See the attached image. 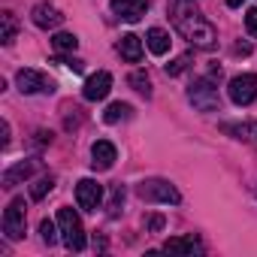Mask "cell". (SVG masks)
I'll use <instances>...</instances> for the list:
<instances>
[{
	"mask_svg": "<svg viewBox=\"0 0 257 257\" xmlns=\"http://www.w3.org/2000/svg\"><path fill=\"white\" fill-rule=\"evenodd\" d=\"M173 19H176L179 34H182L191 46H197V49H215V46H218V31H215V25L206 22V19L194 10V4H188V0H176V4H173Z\"/></svg>",
	"mask_w": 257,
	"mask_h": 257,
	"instance_id": "cell-1",
	"label": "cell"
},
{
	"mask_svg": "<svg viewBox=\"0 0 257 257\" xmlns=\"http://www.w3.org/2000/svg\"><path fill=\"white\" fill-rule=\"evenodd\" d=\"M58 227H61V242L70 251H82L85 248V227L79 221V215L73 209H58Z\"/></svg>",
	"mask_w": 257,
	"mask_h": 257,
	"instance_id": "cell-2",
	"label": "cell"
},
{
	"mask_svg": "<svg viewBox=\"0 0 257 257\" xmlns=\"http://www.w3.org/2000/svg\"><path fill=\"white\" fill-rule=\"evenodd\" d=\"M137 194L146 203H167V206H179L182 203V194L176 191V185H170L164 179H149V182L137 185Z\"/></svg>",
	"mask_w": 257,
	"mask_h": 257,
	"instance_id": "cell-3",
	"label": "cell"
},
{
	"mask_svg": "<svg viewBox=\"0 0 257 257\" xmlns=\"http://www.w3.org/2000/svg\"><path fill=\"white\" fill-rule=\"evenodd\" d=\"M25 221H28V206H25L22 197H16L7 206V212H4V233H7V239L19 242L25 236Z\"/></svg>",
	"mask_w": 257,
	"mask_h": 257,
	"instance_id": "cell-4",
	"label": "cell"
},
{
	"mask_svg": "<svg viewBox=\"0 0 257 257\" xmlns=\"http://www.w3.org/2000/svg\"><path fill=\"white\" fill-rule=\"evenodd\" d=\"M16 85H19L22 94H52V91H55V82H52L46 73L31 70V67H25V70L16 73Z\"/></svg>",
	"mask_w": 257,
	"mask_h": 257,
	"instance_id": "cell-5",
	"label": "cell"
},
{
	"mask_svg": "<svg viewBox=\"0 0 257 257\" xmlns=\"http://www.w3.org/2000/svg\"><path fill=\"white\" fill-rule=\"evenodd\" d=\"M188 100L194 103V109H200V112H215L218 109V88L209 82V79H197L191 88H188Z\"/></svg>",
	"mask_w": 257,
	"mask_h": 257,
	"instance_id": "cell-6",
	"label": "cell"
},
{
	"mask_svg": "<svg viewBox=\"0 0 257 257\" xmlns=\"http://www.w3.org/2000/svg\"><path fill=\"white\" fill-rule=\"evenodd\" d=\"M227 94L236 106H248L257 100V76L254 73H242V76H233L230 85H227Z\"/></svg>",
	"mask_w": 257,
	"mask_h": 257,
	"instance_id": "cell-7",
	"label": "cell"
},
{
	"mask_svg": "<svg viewBox=\"0 0 257 257\" xmlns=\"http://www.w3.org/2000/svg\"><path fill=\"white\" fill-rule=\"evenodd\" d=\"M76 203L85 212H97L100 203H103V185H97L94 179H82L76 185Z\"/></svg>",
	"mask_w": 257,
	"mask_h": 257,
	"instance_id": "cell-8",
	"label": "cell"
},
{
	"mask_svg": "<svg viewBox=\"0 0 257 257\" xmlns=\"http://www.w3.org/2000/svg\"><path fill=\"white\" fill-rule=\"evenodd\" d=\"M31 16H34V25L43 28V31H55V28L64 25V13L58 7H52V4H37Z\"/></svg>",
	"mask_w": 257,
	"mask_h": 257,
	"instance_id": "cell-9",
	"label": "cell"
},
{
	"mask_svg": "<svg viewBox=\"0 0 257 257\" xmlns=\"http://www.w3.org/2000/svg\"><path fill=\"white\" fill-rule=\"evenodd\" d=\"M109 91H112V76H109L106 70H100V73L88 76V82H85V88H82L85 100H106V97H109Z\"/></svg>",
	"mask_w": 257,
	"mask_h": 257,
	"instance_id": "cell-10",
	"label": "cell"
},
{
	"mask_svg": "<svg viewBox=\"0 0 257 257\" xmlns=\"http://www.w3.org/2000/svg\"><path fill=\"white\" fill-rule=\"evenodd\" d=\"M152 0H112V13L121 16L124 22H140L146 16Z\"/></svg>",
	"mask_w": 257,
	"mask_h": 257,
	"instance_id": "cell-11",
	"label": "cell"
},
{
	"mask_svg": "<svg viewBox=\"0 0 257 257\" xmlns=\"http://www.w3.org/2000/svg\"><path fill=\"white\" fill-rule=\"evenodd\" d=\"M91 158H94V161H91L94 170H112L118 152H115V146H112L109 140H97V143L91 146Z\"/></svg>",
	"mask_w": 257,
	"mask_h": 257,
	"instance_id": "cell-12",
	"label": "cell"
},
{
	"mask_svg": "<svg viewBox=\"0 0 257 257\" xmlns=\"http://www.w3.org/2000/svg\"><path fill=\"white\" fill-rule=\"evenodd\" d=\"M37 170H40V164H37V161H19L16 167H10V170L4 173V188H16L19 182L31 179Z\"/></svg>",
	"mask_w": 257,
	"mask_h": 257,
	"instance_id": "cell-13",
	"label": "cell"
},
{
	"mask_svg": "<svg viewBox=\"0 0 257 257\" xmlns=\"http://www.w3.org/2000/svg\"><path fill=\"white\" fill-rule=\"evenodd\" d=\"M164 251H173V254H200V251H203V245H200V239L191 233V236L167 239V242H164Z\"/></svg>",
	"mask_w": 257,
	"mask_h": 257,
	"instance_id": "cell-14",
	"label": "cell"
},
{
	"mask_svg": "<svg viewBox=\"0 0 257 257\" xmlns=\"http://www.w3.org/2000/svg\"><path fill=\"white\" fill-rule=\"evenodd\" d=\"M118 52L124 61H131V64H140L143 61V40L137 34H124L121 43H118Z\"/></svg>",
	"mask_w": 257,
	"mask_h": 257,
	"instance_id": "cell-15",
	"label": "cell"
},
{
	"mask_svg": "<svg viewBox=\"0 0 257 257\" xmlns=\"http://www.w3.org/2000/svg\"><path fill=\"white\" fill-rule=\"evenodd\" d=\"M170 43H173V40H170V34H167L164 28H149V34H146V46H149L152 55H158V58L167 55V52H170Z\"/></svg>",
	"mask_w": 257,
	"mask_h": 257,
	"instance_id": "cell-16",
	"label": "cell"
},
{
	"mask_svg": "<svg viewBox=\"0 0 257 257\" xmlns=\"http://www.w3.org/2000/svg\"><path fill=\"white\" fill-rule=\"evenodd\" d=\"M16 34H19V22H16V16H13V13H4V16H0V43L10 46V43L16 40Z\"/></svg>",
	"mask_w": 257,
	"mask_h": 257,
	"instance_id": "cell-17",
	"label": "cell"
},
{
	"mask_svg": "<svg viewBox=\"0 0 257 257\" xmlns=\"http://www.w3.org/2000/svg\"><path fill=\"white\" fill-rule=\"evenodd\" d=\"M131 103H112L106 112H103V121L106 124H118V121H127V118H131Z\"/></svg>",
	"mask_w": 257,
	"mask_h": 257,
	"instance_id": "cell-18",
	"label": "cell"
},
{
	"mask_svg": "<svg viewBox=\"0 0 257 257\" xmlns=\"http://www.w3.org/2000/svg\"><path fill=\"white\" fill-rule=\"evenodd\" d=\"M134 85V91H140L143 97H152V79L143 73V70H137V73H131V79H127Z\"/></svg>",
	"mask_w": 257,
	"mask_h": 257,
	"instance_id": "cell-19",
	"label": "cell"
},
{
	"mask_svg": "<svg viewBox=\"0 0 257 257\" xmlns=\"http://www.w3.org/2000/svg\"><path fill=\"white\" fill-rule=\"evenodd\" d=\"M52 46H55V52H76V46H79V40H76L73 34H55V40H52Z\"/></svg>",
	"mask_w": 257,
	"mask_h": 257,
	"instance_id": "cell-20",
	"label": "cell"
},
{
	"mask_svg": "<svg viewBox=\"0 0 257 257\" xmlns=\"http://www.w3.org/2000/svg\"><path fill=\"white\" fill-rule=\"evenodd\" d=\"M52 188H55V176H43V179H37V182H34V188H31V197H34V200H43V197H46Z\"/></svg>",
	"mask_w": 257,
	"mask_h": 257,
	"instance_id": "cell-21",
	"label": "cell"
},
{
	"mask_svg": "<svg viewBox=\"0 0 257 257\" xmlns=\"http://www.w3.org/2000/svg\"><path fill=\"white\" fill-rule=\"evenodd\" d=\"M121 206H124V185L118 182V185H112V197H109V215H112V218H118Z\"/></svg>",
	"mask_w": 257,
	"mask_h": 257,
	"instance_id": "cell-22",
	"label": "cell"
},
{
	"mask_svg": "<svg viewBox=\"0 0 257 257\" xmlns=\"http://www.w3.org/2000/svg\"><path fill=\"white\" fill-rule=\"evenodd\" d=\"M188 67H191V55H182V58H176L173 64H167V76H182Z\"/></svg>",
	"mask_w": 257,
	"mask_h": 257,
	"instance_id": "cell-23",
	"label": "cell"
},
{
	"mask_svg": "<svg viewBox=\"0 0 257 257\" xmlns=\"http://www.w3.org/2000/svg\"><path fill=\"white\" fill-rule=\"evenodd\" d=\"M58 230H61V227H55V224H52V221L46 218V221L40 224V233H43V242H46V245H55V242H58Z\"/></svg>",
	"mask_w": 257,
	"mask_h": 257,
	"instance_id": "cell-24",
	"label": "cell"
},
{
	"mask_svg": "<svg viewBox=\"0 0 257 257\" xmlns=\"http://www.w3.org/2000/svg\"><path fill=\"white\" fill-rule=\"evenodd\" d=\"M245 28H248L251 37H257V7H251V10L245 13Z\"/></svg>",
	"mask_w": 257,
	"mask_h": 257,
	"instance_id": "cell-25",
	"label": "cell"
},
{
	"mask_svg": "<svg viewBox=\"0 0 257 257\" xmlns=\"http://www.w3.org/2000/svg\"><path fill=\"white\" fill-rule=\"evenodd\" d=\"M227 134H236V140H248V124H224Z\"/></svg>",
	"mask_w": 257,
	"mask_h": 257,
	"instance_id": "cell-26",
	"label": "cell"
},
{
	"mask_svg": "<svg viewBox=\"0 0 257 257\" xmlns=\"http://www.w3.org/2000/svg\"><path fill=\"white\" fill-rule=\"evenodd\" d=\"M164 227V218L161 215H149L146 218V230H161Z\"/></svg>",
	"mask_w": 257,
	"mask_h": 257,
	"instance_id": "cell-27",
	"label": "cell"
},
{
	"mask_svg": "<svg viewBox=\"0 0 257 257\" xmlns=\"http://www.w3.org/2000/svg\"><path fill=\"white\" fill-rule=\"evenodd\" d=\"M58 64H64V67H70L73 73H82V61H76V58H70V61H58Z\"/></svg>",
	"mask_w": 257,
	"mask_h": 257,
	"instance_id": "cell-28",
	"label": "cell"
},
{
	"mask_svg": "<svg viewBox=\"0 0 257 257\" xmlns=\"http://www.w3.org/2000/svg\"><path fill=\"white\" fill-rule=\"evenodd\" d=\"M37 143H40V146H46V143H52V134H46V131H40V134H37Z\"/></svg>",
	"mask_w": 257,
	"mask_h": 257,
	"instance_id": "cell-29",
	"label": "cell"
},
{
	"mask_svg": "<svg viewBox=\"0 0 257 257\" xmlns=\"http://www.w3.org/2000/svg\"><path fill=\"white\" fill-rule=\"evenodd\" d=\"M0 131H4V140H0V143H4V146H10V124L4 121V127H0Z\"/></svg>",
	"mask_w": 257,
	"mask_h": 257,
	"instance_id": "cell-30",
	"label": "cell"
},
{
	"mask_svg": "<svg viewBox=\"0 0 257 257\" xmlns=\"http://www.w3.org/2000/svg\"><path fill=\"white\" fill-rule=\"evenodd\" d=\"M242 4H245V0H227V7H233V10H236V7H242Z\"/></svg>",
	"mask_w": 257,
	"mask_h": 257,
	"instance_id": "cell-31",
	"label": "cell"
},
{
	"mask_svg": "<svg viewBox=\"0 0 257 257\" xmlns=\"http://www.w3.org/2000/svg\"><path fill=\"white\" fill-rule=\"evenodd\" d=\"M251 134H254V140H257V124H254V127H251Z\"/></svg>",
	"mask_w": 257,
	"mask_h": 257,
	"instance_id": "cell-32",
	"label": "cell"
}]
</instances>
